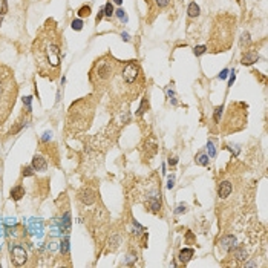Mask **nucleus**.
<instances>
[{
  "label": "nucleus",
  "mask_w": 268,
  "mask_h": 268,
  "mask_svg": "<svg viewBox=\"0 0 268 268\" xmlns=\"http://www.w3.org/2000/svg\"><path fill=\"white\" fill-rule=\"evenodd\" d=\"M15 86L11 74L6 68H3V74H0V123L8 117L11 106L15 101Z\"/></svg>",
  "instance_id": "obj_1"
},
{
  "label": "nucleus",
  "mask_w": 268,
  "mask_h": 268,
  "mask_svg": "<svg viewBox=\"0 0 268 268\" xmlns=\"http://www.w3.org/2000/svg\"><path fill=\"white\" fill-rule=\"evenodd\" d=\"M35 54H39V57H40V60H39L40 68L43 63H46V66L49 69L58 68V64H60V46L52 39L43 40L39 45H35Z\"/></svg>",
  "instance_id": "obj_2"
},
{
  "label": "nucleus",
  "mask_w": 268,
  "mask_h": 268,
  "mask_svg": "<svg viewBox=\"0 0 268 268\" xmlns=\"http://www.w3.org/2000/svg\"><path fill=\"white\" fill-rule=\"evenodd\" d=\"M138 77V64L136 63H134V61H129L126 66H124V69H123V78H124V81L126 83H134L135 78Z\"/></svg>",
  "instance_id": "obj_3"
},
{
  "label": "nucleus",
  "mask_w": 268,
  "mask_h": 268,
  "mask_svg": "<svg viewBox=\"0 0 268 268\" xmlns=\"http://www.w3.org/2000/svg\"><path fill=\"white\" fill-rule=\"evenodd\" d=\"M9 250H11L12 261H14L15 265H23L26 262V251L22 245H11Z\"/></svg>",
  "instance_id": "obj_4"
},
{
  "label": "nucleus",
  "mask_w": 268,
  "mask_h": 268,
  "mask_svg": "<svg viewBox=\"0 0 268 268\" xmlns=\"http://www.w3.org/2000/svg\"><path fill=\"white\" fill-rule=\"evenodd\" d=\"M110 75H112V68H110V63H109V61L101 60V61L98 63V66H97V77H98L100 80H106V78H109Z\"/></svg>",
  "instance_id": "obj_5"
},
{
  "label": "nucleus",
  "mask_w": 268,
  "mask_h": 268,
  "mask_svg": "<svg viewBox=\"0 0 268 268\" xmlns=\"http://www.w3.org/2000/svg\"><path fill=\"white\" fill-rule=\"evenodd\" d=\"M80 199H81V202L89 205L92 202H95V192L92 188H83L80 192Z\"/></svg>",
  "instance_id": "obj_6"
},
{
  "label": "nucleus",
  "mask_w": 268,
  "mask_h": 268,
  "mask_svg": "<svg viewBox=\"0 0 268 268\" xmlns=\"http://www.w3.org/2000/svg\"><path fill=\"white\" fill-rule=\"evenodd\" d=\"M32 167H34L35 172H43V170L47 169V163H46V159L43 156L35 155V156L32 158Z\"/></svg>",
  "instance_id": "obj_7"
},
{
  "label": "nucleus",
  "mask_w": 268,
  "mask_h": 268,
  "mask_svg": "<svg viewBox=\"0 0 268 268\" xmlns=\"http://www.w3.org/2000/svg\"><path fill=\"white\" fill-rule=\"evenodd\" d=\"M258 60H259V54H258V52H254V51H250V52H245V54L242 55V58H241V63H242V64H247V66H250V64L256 63Z\"/></svg>",
  "instance_id": "obj_8"
},
{
  "label": "nucleus",
  "mask_w": 268,
  "mask_h": 268,
  "mask_svg": "<svg viewBox=\"0 0 268 268\" xmlns=\"http://www.w3.org/2000/svg\"><path fill=\"white\" fill-rule=\"evenodd\" d=\"M219 245L222 247L224 250H231V248H234V245H236V237H234L233 234H227V236H224L222 239H221Z\"/></svg>",
  "instance_id": "obj_9"
},
{
  "label": "nucleus",
  "mask_w": 268,
  "mask_h": 268,
  "mask_svg": "<svg viewBox=\"0 0 268 268\" xmlns=\"http://www.w3.org/2000/svg\"><path fill=\"white\" fill-rule=\"evenodd\" d=\"M231 190H233V187H231V184L228 182V181H222L221 184H219V187H218V195H219V198H227L230 193H231Z\"/></svg>",
  "instance_id": "obj_10"
},
{
  "label": "nucleus",
  "mask_w": 268,
  "mask_h": 268,
  "mask_svg": "<svg viewBox=\"0 0 268 268\" xmlns=\"http://www.w3.org/2000/svg\"><path fill=\"white\" fill-rule=\"evenodd\" d=\"M29 231L32 234H42V231H43V222L40 219H31L29 221Z\"/></svg>",
  "instance_id": "obj_11"
},
{
  "label": "nucleus",
  "mask_w": 268,
  "mask_h": 268,
  "mask_svg": "<svg viewBox=\"0 0 268 268\" xmlns=\"http://www.w3.org/2000/svg\"><path fill=\"white\" fill-rule=\"evenodd\" d=\"M193 254H195V251H193V248H182L181 251H179V261L181 262H184V264H187L192 258H193Z\"/></svg>",
  "instance_id": "obj_12"
},
{
  "label": "nucleus",
  "mask_w": 268,
  "mask_h": 268,
  "mask_svg": "<svg viewBox=\"0 0 268 268\" xmlns=\"http://www.w3.org/2000/svg\"><path fill=\"white\" fill-rule=\"evenodd\" d=\"M23 196H25V188H23L22 185H17V187L11 188V198H12L14 201H19V199H22Z\"/></svg>",
  "instance_id": "obj_13"
},
{
  "label": "nucleus",
  "mask_w": 268,
  "mask_h": 268,
  "mask_svg": "<svg viewBox=\"0 0 268 268\" xmlns=\"http://www.w3.org/2000/svg\"><path fill=\"white\" fill-rule=\"evenodd\" d=\"M187 14H188V17H198V15L201 14V8L196 5V2H192V3L188 5Z\"/></svg>",
  "instance_id": "obj_14"
},
{
  "label": "nucleus",
  "mask_w": 268,
  "mask_h": 268,
  "mask_svg": "<svg viewBox=\"0 0 268 268\" xmlns=\"http://www.w3.org/2000/svg\"><path fill=\"white\" fill-rule=\"evenodd\" d=\"M60 251H61L63 254H68V253H69V236H68V234L63 237V241H61V244H60Z\"/></svg>",
  "instance_id": "obj_15"
},
{
  "label": "nucleus",
  "mask_w": 268,
  "mask_h": 268,
  "mask_svg": "<svg viewBox=\"0 0 268 268\" xmlns=\"http://www.w3.org/2000/svg\"><path fill=\"white\" fill-rule=\"evenodd\" d=\"M208 155H205V153H199L198 156H196V163L199 164V166H208Z\"/></svg>",
  "instance_id": "obj_16"
},
{
  "label": "nucleus",
  "mask_w": 268,
  "mask_h": 268,
  "mask_svg": "<svg viewBox=\"0 0 268 268\" xmlns=\"http://www.w3.org/2000/svg\"><path fill=\"white\" fill-rule=\"evenodd\" d=\"M234 256H236V259H239V261L247 259V250H245L244 247H239V248L234 250Z\"/></svg>",
  "instance_id": "obj_17"
},
{
  "label": "nucleus",
  "mask_w": 268,
  "mask_h": 268,
  "mask_svg": "<svg viewBox=\"0 0 268 268\" xmlns=\"http://www.w3.org/2000/svg\"><path fill=\"white\" fill-rule=\"evenodd\" d=\"M159 207H161V201H159L156 196H153V198L150 199V208H152L153 212H158Z\"/></svg>",
  "instance_id": "obj_18"
},
{
  "label": "nucleus",
  "mask_w": 268,
  "mask_h": 268,
  "mask_svg": "<svg viewBox=\"0 0 268 268\" xmlns=\"http://www.w3.org/2000/svg\"><path fill=\"white\" fill-rule=\"evenodd\" d=\"M104 15L106 17H112L113 15V5L110 2H107L106 6H104Z\"/></svg>",
  "instance_id": "obj_19"
},
{
  "label": "nucleus",
  "mask_w": 268,
  "mask_h": 268,
  "mask_svg": "<svg viewBox=\"0 0 268 268\" xmlns=\"http://www.w3.org/2000/svg\"><path fill=\"white\" fill-rule=\"evenodd\" d=\"M71 26H72V29H75V31H81V29H83V20L75 19V20H72Z\"/></svg>",
  "instance_id": "obj_20"
},
{
  "label": "nucleus",
  "mask_w": 268,
  "mask_h": 268,
  "mask_svg": "<svg viewBox=\"0 0 268 268\" xmlns=\"http://www.w3.org/2000/svg\"><path fill=\"white\" fill-rule=\"evenodd\" d=\"M207 152H208V156L210 158H215L216 156V149H215V144L212 141L207 142Z\"/></svg>",
  "instance_id": "obj_21"
},
{
  "label": "nucleus",
  "mask_w": 268,
  "mask_h": 268,
  "mask_svg": "<svg viewBox=\"0 0 268 268\" xmlns=\"http://www.w3.org/2000/svg\"><path fill=\"white\" fill-rule=\"evenodd\" d=\"M250 43H251V37H250V34H248V32H244L242 37H241V46H248Z\"/></svg>",
  "instance_id": "obj_22"
},
{
  "label": "nucleus",
  "mask_w": 268,
  "mask_h": 268,
  "mask_svg": "<svg viewBox=\"0 0 268 268\" xmlns=\"http://www.w3.org/2000/svg\"><path fill=\"white\" fill-rule=\"evenodd\" d=\"M207 52V46L201 45V46H195V49H193V54L196 55V57H199V55H202V54H205Z\"/></svg>",
  "instance_id": "obj_23"
},
{
  "label": "nucleus",
  "mask_w": 268,
  "mask_h": 268,
  "mask_svg": "<svg viewBox=\"0 0 268 268\" xmlns=\"http://www.w3.org/2000/svg\"><path fill=\"white\" fill-rule=\"evenodd\" d=\"M146 107H149V103H147V100L144 98V100L141 101V106H139V109H138L136 115H142V113L146 112Z\"/></svg>",
  "instance_id": "obj_24"
},
{
  "label": "nucleus",
  "mask_w": 268,
  "mask_h": 268,
  "mask_svg": "<svg viewBox=\"0 0 268 268\" xmlns=\"http://www.w3.org/2000/svg\"><path fill=\"white\" fill-rule=\"evenodd\" d=\"M89 14H90V6H83V8L78 9V15L80 17H88Z\"/></svg>",
  "instance_id": "obj_25"
},
{
  "label": "nucleus",
  "mask_w": 268,
  "mask_h": 268,
  "mask_svg": "<svg viewBox=\"0 0 268 268\" xmlns=\"http://www.w3.org/2000/svg\"><path fill=\"white\" fill-rule=\"evenodd\" d=\"M117 17H118V19H121L124 23L127 22V17H126V12H124V9H123V8L117 9Z\"/></svg>",
  "instance_id": "obj_26"
},
{
  "label": "nucleus",
  "mask_w": 268,
  "mask_h": 268,
  "mask_svg": "<svg viewBox=\"0 0 268 268\" xmlns=\"http://www.w3.org/2000/svg\"><path fill=\"white\" fill-rule=\"evenodd\" d=\"M31 101H32V97H25L23 98V104L26 106V112H31Z\"/></svg>",
  "instance_id": "obj_27"
},
{
  "label": "nucleus",
  "mask_w": 268,
  "mask_h": 268,
  "mask_svg": "<svg viewBox=\"0 0 268 268\" xmlns=\"http://www.w3.org/2000/svg\"><path fill=\"white\" fill-rule=\"evenodd\" d=\"M34 175V167L32 166H28L23 169V176H32Z\"/></svg>",
  "instance_id": "obj_28"
},
{
  "label": "nucleus",
  "mask_w": 268,
  "mask_h": 268,
  "mask_svg": "<svg viewBox=\"0 0 268 268\" xmlns=\"http://www.w3.org/2000/svg\"><path fill=\"white\" fill-rule=\"evenodd\" d=\"M222 110H224L222 106L216 107V112H215V121H216V123H219V118H221V115H222Z\"/></svg>",
  "instance_id": "obj_29"
},
{
  "label": "nucleus",
  "mask_w": 268,
  "mask_h": 268,
  "mask_svg": "<svg viewBox=\"0 0 268 268\" xmlns=\"http://www.w3.org/2000/svg\"><path fill=\"white\" fill-rule=\"evenodd\" d=\"M169 3H170V0H156V5L159 8H166V6H169Z\"/></svg>",
  "instance_id": "obj_30"
},
{
  "label": "nucleus",
  "mask_w": 268,
  "mask_h": 268,
  "mask_svg": "<svg viewBox=\"0 0 268 268\" xmlns=\"http://www.w3.org/2000/svg\"><path fill=\"white\" fill-rule=\"evenodd\" d=\"M6 11H8V2L6 0H2V15H5L6 14Z\"/></svg>",
  "instance_id": "obj_31"
},
{
  "label": "nucleus",
  "mask_w": 268,
  "mask_h": 268,
  "mask_svg": "<svg viewBox=\"0 0 268 268\" xmlns=\"http://www.w3.org/2000/svg\"><path fill=\"white\" fill-rule=\"evenodd\" d=\"M173 185H175V176L172 175L169 176V181H167V188H173Z\"/></svg>",
  "instance_id": "obj_32"
},
{
  "label": "nucleus",
  "mask_w": 268,
  "mask_h": 268,
  "mask_svg": "<svg viewBox=\"0 0 268 268\" xmlns=\"http://www.w3.org/2000/svg\"><path fill=\"white\" fill-rule=\"evenodd\" d=\"M185 210H187V207H185L184 204H179V205H178V208L175 210V213H176V215H179V213H184Z\"/></svg>",
  "instance_id": "obj_33"
},
{
  "label": "nucleus",
  "mask_w": 268,
  "mask_h": 268,
  "mask_svg": "<svg viewBox=\"0 0 268 268\" xmlns=\"http://www.w3.org/2000/svg\"><path fill=\"white\" fill-rule=\"evenodd\" d=\"M228 72H230V71H228V69H224L222 72H221V74H219V75H218V77H219V80H225V78H227V77H228Z\"/></svg>",
  "instance_id": "obj_34"
},
{
  "label": "nucleus",
  "mask_w": 268,
  "mask_h": 268,
  "mask_svg": "<svg viewBox=\"0 0 268 268\" xmlns=\"http://www.w3.org/2000/svg\"><path fill=\"white\" fill-rule=\"evenodd\" d=\"M103 15H104V8H101V9L98 11V15H97V23H98V22L103 19Z\"/></svg>",
  "instance_id": "obj_35"
},
{
  "label": "nucleus",
  "mask_w": 268,
  "mask_h": 268,
  "mask_svg": "<svg viewBox=\"0 0 268 268\" xmlns=\"http://www.w3.org/2000/svg\"><path fill=\"white\" fill-rule=\"evenodd\" d=\"M234 78H236V75H234V71H231V77H230V81H228V88H230V86H233V83H234Z\"/></svg>",
  "instance_id": "obj_36"
},
{
  "label": "nucleus",
  "mask_w": 268,
  "mask_h": 268,
  "mask_svg": "<svg viewBox=\"0 0 268 268\" xmlns=\"http://www.w3.org/2000/svg\"><path fill=\"white\" fill-rule=\"evenodd\" d=\"M176 163H178V158H176V156H173V158L170 156V158H169V164H170V166H176Z\"/></svg>",
  "instance_id": "obj_37"
},
{
  "label": "nucleus",
  "mask_w": 268,
  "mask_h": 268,
  "mask_svg": "<svg viewBox=\"0 0 268 268\" xmlns=\"http://www.w3.org/2000/svg\"><path fill=\"white\" fill-rule=\"evenodd\" d=\"M121 37H123V40H124V42H129V40H130V37H129V34H127V32H123V34H121Z\"/></svg>",
  "instance_id": "obj_38"
},
{
  "label": "nucleus",
  "mask_w": 268,
  "mask_h": 268,
  "mask_svg": "<svg viewBox=\"0 0 268 268\" xmlns=\"http://www.w3.org/2000/svg\"><path fill=\"white\" fill-rule=\"evenodd\" d=\"M47 139H51V132H46L43 136V141H47Z\"/></svg>",
  "instance_id": "obj_39"
},
{
  "label": "nucleus",
  "mask_w": 268,
  "mask_h": 268,
  "mask_svg": "<svg viewBox=\"0 0 268 268\" xmlns=\"http://www.w3.org/2000/svg\"><path fill=\"white\" fill-rule=\"evenodd\" d=\"M113 3H117V5H121V3H123V0H113Z\"/></svg>",
  "instance_id": "obj_40"
},
{
  "label": "nucleus",
  "mask_w": 268,
  "mask_h": 268,
  "mask_svg": "<svg viewBox=\"0 0 268 268\" xmlns=\"http://www.w3.org/2000/svg\"><path fill=\"white\" fill-rule=\"evenodd\" d=\"M2 19H3V15H2V14H0V25H2Z\"/></svg>",
  "instance_id": "obj_41"
}]
</instances>
